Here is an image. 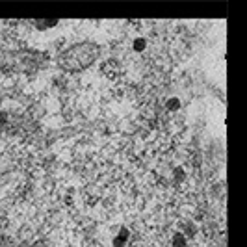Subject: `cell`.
<instances>
[{"instance_id": "cell-1", "label": "cell", "mask_w": 247, "mask_h": 247, "mask_svg": "<svg viewBox=\"0 0 247 247\" xmlns=\"http://www.w3.org/2000/svg\"><path fill=\"white\" fill-rule=\"evenodd\" d=\"M154 229L151 240L156 247H210L206 223L199 208H173L169 214H156L147 221Z\"/></svg>"}]
</instances>
